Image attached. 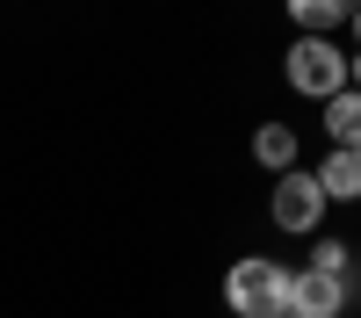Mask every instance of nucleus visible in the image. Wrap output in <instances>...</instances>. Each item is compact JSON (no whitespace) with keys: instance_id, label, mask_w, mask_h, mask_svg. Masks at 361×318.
<instances>
[{"instance_id":"nucleus-8","label":"nucleus","mask_w":361,"mask_h":318,"mask_svg":"<svg viewBox=\"0 0 361 318\" xmlns=\"http://www.w3.org/2000/svg\"><path fill=\"white\" fill-rule=\"evenodd\" d=\"M289 22L311 29V37H325V29H347V8L340 0H289Z\"/></svg>"},{"instance_id":"nucleus-3","label":"nucleus","mask_w":361,"mask_h":318,"mask_svg":"<svg viewBox=\"0 0 361 318\" xmlns=\"http://www.w3.org/2000/svg\"><path fill=\"white\" fill-rule=\"evenodd\" d=\"M325 210H333V202H325V188L311 181L304 166H289V173H275V195H267V217H275V231H311L325 224Z\"/></svg>"},{"instance_id":"nucleus-2","label":"nucleus","mask_w":361,"mask_h":318,"mask_svg":"<svg viewBox=\"0 0 361 318\" xmlns=\"http://www.w3.org/2000/svg\"><path fill=\"white\" fill-rule=\"evenodd\" d=\"M282 80L296 87V94H311V102L325 109L333 94H347V51H340L333 37H296V44H289V58H282Z\"/></svg>"},{"instance_id":"nucleus-4","label":"nucleus","mask_w":361,"mask_h":318,"mask_svg":"<svg viewBox=\"0 0 361 318\" xmlns=\"http://www.w3.org/2000/svg\"><path fill=\"white\" fill-rule=\"evenodd\" d=\"M347 297H354L347 282L318 275V268H296V282H289V318H340Z\"/></svg>"},{"instance_id":"nucleus-10","label":"nucleus","mask_w":361,"mask_h":318,"mask_svg":"<svg viewBox=\"0 0 361 318\" xmlns=\"http://www.w3.org/2000/svg\"><path fill=\"white\" fill-rule=\"evenodd\" d=\"M347 87H354V94H361V51L347 58Z\"/></svg>"},{"instance_id":"nucleus-5","label":"nucleus","mask_w":361,"mask_h":318,"mask_svg":"<svg viewBox=\"0 0 361 318\" xmlns=\"http://www.w3.org/2000/svg\"><path fill=\"white\" fill-rule=\"evenodd\" d=\"M311 181L325 188V202H354L361 195V145H333V152L318 159Z\"/></svg>"},{"instance_id":"nucleus-6","label":"nucleus","mask_w":361,"mask_h":318,"mask_svg":"<svg viewBox=\"0 0 361 318\" xmlns=\"http://www.w3.org/2000/svg\"><path fill=\"white\" fill-rule=\"evenodd\" d=\"M253 159H260L267 173H289V166H296V130H289V123H260V130H253Z\"/></svg>"},{"instance_id":"nucleus-11","label":"nucleus","mask_w":361,"mask_h":318,"mask_svg":"<svg viewBox=\"0 0 361 318\" xmlns=\"http://www.w3.org/2000/svg\"><path fill=\"white\" fill-rule=\"evenodd\" d=\"M347 29H354V37H361V8H347Z\"/></svg>"},{"instance_id":"nucleus-9","label":"nucleus","mask_w":361,"mask_h":318,"mask_svg":"<svg viewBox=\"0 0 361 318\" xmlns=\"http://www.w3.org/2000/svg\"><path fill=\"white\" fill-rule=\"evenodd\" d=\"M311 268L354 289V246H347V239H318V246H311Z\"/></svg>"},{"instance_id":"nucleus-7","label":"nucleus","mask_w":361,"mask_h":318,"mask_svg":"<svg viewBox=\"0 0 361 318\" xmlns=\"http://www.w3.org/2000/svg\"><path fill=\"white\" fill-rule=\"evenodd\" d=\"M325 137H333V145H361V94H354V87L325 102Z\"/></svg>"},{"instance_id":"nucleus-1","label":"nucleus","mask_w":361,"mask_h":318,"mask_svg":"<svg viewBox=\"0 0 361 318\" xmlns=\"http://www.w3.org/2000/svg\"><path fill=\"white\" fill-rule=\"evenodd\" d=\"M289 282H296V268H282V260H267V253H246L224 275V304L238 318H289Z\"/></svg>"}]
</instances>
